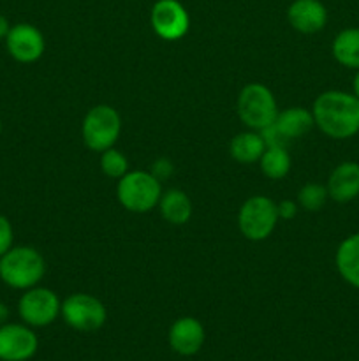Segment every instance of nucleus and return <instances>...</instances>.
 Instances as JSON below:
<instances>
[{
	"instance_id": "nucleus-1",
	"label": "nucleus",
	"mask_w": 359,
	"mask_h": 361,
	"mask_svg": "<svg viewBox=\"0 0 359 361\" xmlns=\"http://www.w3.org/2000/svg\"><path fill=\"white\" fill-rule=\"evenodd\" d=\"M315 126L333 140H348L359 133V99L341 90L322 92L312 108Z\"/></svg>"
},
{
	"instance_id": "nucleus-2",
	"label": "nucleus",
	"mask_w": 359,
	"mask_h": 361,
	"mask_svg": "<svg viewBox=\"0 0 359 361\" xmlns=\"http://www.w3.org/2000/svg\"><path fill=\"white\" fill-rule=\"evenodd\" d=\"M46 274V261L37 249L28 245L11 247L0 257V281L13 289L35 288Z\"/></svg>"
},
{
	"instance_id": "nucleus-3",
	"label": "nucleus",
	"mask_w": 359,
	"mask_h": 361,
	"mask_svg": "<svg viewBox=\"0 0 359 361\" xmlns=\"http://www.w3.org/2000/svg\"><path fill=\"white\" fill-rule=\"evenodd\" d=\"M116 197L125 210L134 214H146L160 201V180L155 178L150 171H127L118 180Z\"/></svg>"
},
{
	"instance_id": "nucleus-4",
	"label": "nucleus",
	"mask_w": 359,
	"mask_h": 361,
	"mask_svg": "<svg viewBox=\"0 0 359 361\" xmlns=\"http://www.w3.org/2000/svg\"><path fill=\"white\" fill-rule=\"evenodd\" d=\"M238 115L252 130H263L275 123L278 106L273 92L260 83H250L238 95Z\"/></svg>"
},
{
	"instance_id": "nucleus-5",
	"label": "nucleus",
	"mask_w": 359,
	"mask_h": 361,
	"mask_svg": "<svg viewBox=\"0 0 359 361\" xmlns=\"http://www.w3.org/2000/svg\"><path fill=\"white\" fill-rule=\"evenodd\" d=\"M83 141L92 152H106L115 147L122 133V118L118 111L108 104H99L87 113L83 120Z\"/></svg>"
},
{
	"instance_id": "nucleus-6",
	"label": "nucleus",
	"mask_w": 359,
	"mask_h": 361,
	"mask_svg": "<svg viewBox=\"0 0 359 361\" xmlns=\"http://www.w3.org/2000/svg\"><path fill=\"white\" fill-rule=\"evenodd\" d=\"M277 222V203L266 196L248 197L239 208L238 226L246 240H252V242L266 240L275 231Z\"/></svg>"
},
{
	"instance_id": "nucleus-7",
	"label": "nucleus",
	"mask_w": 359,
	"mask_h": 361,
	"mask_svg": "<svg viewBox=\"0 0 359 361\" xmlns=\"http://www.w3.org/2000/svg\"><path fill=\"white\" fill-rule=\"evenodd\" d=\"M60 314L70 328L84 331V334L97 331L99 328L104 326L108 319V310L104 303L87 293H74L69 298L63 300Z\"/></svg>"
},
{
	"instance_id": "nucleus-8",
	"label": "nucleus",
	"mask_w": 359,
	"mask_h": 361,
	"mask_svg": "<svg viewBox=\"0 0 359 361\" xmlns=\"http://www.w3.org/2000/svg\"><path fill=\"white\" fill-rule=\"evenodd\" d=\"M58 296L48 288H30L18 302V314L21 321L32 328H42L51 324L60 316Z\"/></svg>"
},
{
	"instance_id": "nucleus-9",
	"label": "nucleus",
	"mask_w": 359,
	"mask_h": 361,
	"mask_svg": "<svg viewBox=\"0 0 359 361\" xmlns=\"http://www.w3.org/2000/svg\"><path fill=\"white\" fill-rule=\"evenodd\" d=\"M151 28L165 41H178L189 32L190 18L178 0H157L151 7Z\"/></svg>"
},
{
	"instance_id": "nucleus-10",
	"label": "nucleus",
	"mask_w": 359,
	"mask_h": 361,
	"mask_svg": "<svg viewBox=\"0 0 359 361\" xmlns=\"http://www.w3.org/2000/svg\"><path fill=\"white\" fill-rule=\"evenodd\" d=\"M39 341L28 324L0 326V361H27L37 353Z\"/></svg>"
},
{
	"instance_id": "nucleus-11",
	"label": "nucleus",
	"mask_w": 359,
	"mask_h": 361,
	"mask_svg": "<svg viewBox=\"0 0 359 361\" xmlns=\"http://www.w3.org/2000/svg\"><path fill=\"white\" fill-rule=\"evenodd\" d=\"M6 46L16 62L32 63L41 59L46 44L44 35L37 27L30 23H18L11 27L6 37Z\"/></svg>"
},
{
	"instance_id": "nucleus-12",
	"label": "nucleus",
	"mask_w": 359,
	"mask_h": 361,
	"mask_svg": "<svg viewBox=\"0 0 359 361\" xmlns=\"http://www.w3.org/2000/svg\"><path fill=\"white\" fill-rule=\"evenodd\" d=\"M287 20L301 34H317L327 23V11L320 0H294L287 9Z\"/></svg>"
},
{
	"instance_id": "nucleus-13",
	"label": "nucleus",
	"mask_w": 359,
	"mask_h": 361,
	"mask_svg": "<svg viewBox=\"0 0 359 361\" xmlns=\"http://www.w3.org/2000/svg\"><path fill=\"white\" fill-rule=\"evenodd\" d=\"M204 334L203 324L194 317H180L169 330V345L172 351L182 356H194L203 348Z\"/></svg>"
},
{
	"instance_id": "nucleus-14",
	"label": "nucleus",
	"mask_w": 359,
	"mask_h": 361,
	"mask_svg": "<svg viewBox=\"0 0 359 361\" xmlns=\"http://www.w3.org/2000/svg\"><path fill=\"white\" fill-rule=\"evenodd\" d=\"M327 194L336 203H348L359 196V164L345 161L331 171L327 180Z\"/></svg>"
},
{
	"instance_id": "nucleus-15",
	"label": "nucleus",
	"mask_w": 359,
	"mask_h": 361,
	"mask_svg": "<svg viewBox=\"0 0 359 361\" xmlns=\"http://www.w3.org/2000/svg\"><path fill=\"white\" fill-rule=\"evenodd\" d=\"M313 126H315V122H313L312 111L301 108V106L278 111L277 120H275V127H277L278 133L282 134L285 141L298 140V137L305 136L306 133L312 130Z\"/></svg>"
},
{
	"instance_id": "nucleus-16",
	"label": "nucleus",
	"mask_w": 359,
	"mask_h": 361,
	"mask_svg": "<svg viewBox=\"0 0 359 361\" xmlns=\"http://www.w3.org/2000/svg\"><path fill=\"white\" fill-rule=\"evenodd\" d=\"M334 263L341 279L352 288L359 289V233L347 236L338 245Z\"/></svg>"
},
{
	"instance_id": "nucleus-17",
	"label": "nucleus",
	"mask_w": 359,
	"mask_h": 361,
	"mask_svg": "<svg viewBox=\"0 0 359 361\" xmlns=\"http://www.w3.org/2000/svg\"><path fill=\"white\" fill-rule=\"evenodd\" d=\"M158 208L162 217L172 226L185 224L192 217V201L180 189H169L168 192H162Z\"/></svg>"
},
{
	"instance_id": "nucleus-18",
	"label": "nucleus",
	"mask_w": 359,
	"mask_h": 361,
	"mask_svg": "<svg viewBox=\"0 0 359 361\" xmlns=\"http://www.w3.org/2000/svg\"><path fill=\"white\" fill-rule=\"evenodd\" d=\"M264 150H266V143H264L259 130H248V133L238 134V136L232 137L231 145H229L231 157L234 161L241 162V164L257 162L263 157Z\"/></svg>"
},
{
	"instance_id": "nucleus-19",
	"label": "nucleus",
	"mask_w": 359,
	"mask_h": 361,
	"mask_svg": "<svg viewBox=\"0 0 359 361\" xmlns=\"http://www.w3.org/2000/svg\"><path fill=\"white\" fill-rule=\"evenodd\" d=\"M333 56L340 66L359 69V28H345L334 37Z\"/></svg>"
},
{
	"instance_id": "nucleus-20",
	"label": "nucleus",
	"mask_w": 359,
	"mask_h": 361,
	"mask_svg": "<svg viewBox=\"0 0 359 361\" xmlns=\"http://www.w3.org/2000/svg\"><path fill=\"white\" fill-rule=\"evenodd\" d=\"M259 162L260 171L271 180H282L291 171V155L285 147H267Z\"/></svg>"
},
{
	"instance_id": "nucleus-21",
	"label": "nucleus",
	"mask_w": 359,
	"mask_h": 361,
	"mask_svg": "<svg viewBox=\"0 0 359 361\" xmlns=\"http://www.w3.org/2000/svg\"><path fill=\"white\" fill-rule=\"evenodd\" d=\"M327 197H329V194H327L326 185H320V183H306V185H303L299 189L298 203L306 212H319L324 208Z\"/></svg>"
},
{
	"instance_id": "nucleus-22",
	"label": "nucleus",
	"mask_w": 359,
	"mask_h": 361,
	"mask_svg": "<svg viewBox=\"0 0 359 361\" xmlns=\"http://www.w3.org/2000/svg\"><path fill=\"white\" fill-rule=\"evenodd\" d=\"M101 168L106 176L120 180L129 171V161H127V157L122 152L115 150V148H108L106 152H102Z\"/></svg>"
},
{
	"instance_id": "nucleus-23",
	"label": "nucleus",
	"mask_w": 359,
	"mask_h": 361,
	"mask_svg": "<svg viewBox=\"0 0 359 361\" xmlns=\"http://www.w3.org/2000/svg\"><path fill=\"white\" fill-rule=\"evenodd\" d=\"M13 240H14L13 224H11V221L6 217V215L0 214V257H2L11 247H13Z\"/></svg>"
},
{
	"instance_id": "nucleus-24",
	"label": "nucleus",
	"mask_w": 359,
	"mask_h": 361,
	"mask_svg": "<svg viewBox=\"0 0 359 361\" xmlns=\"http://www.w3.org/2000/svg\"><path fill=\"white\" fill-rule=\"evenodd\" d=\"M172 169H175V166H172V162L169 159H158V161L153 162L150 173L162 182V180L169 178L172 175Z\"/></svg>"
},
{
	"instance_id": "nucleus-25",
	"label": "nucleus",
	"mask_w": 359,
	"mask_h": 361,
	"mask_svg": "<svg viewBox=\"0 0 359 361\" xmlns=\"http://www.w3.org/2000/svg\"><path fill=\"white\" fill-rule=\"evenodd\" d=\"M278 210V219H284V221H289V219L296 217L298 214V204L292 200H284L277 204Z\"/></svg>"
},
{
	"instance_id": "nucleus-26",
	"label": "nucleus",
	"mask_w": 359,
	"mask_h": 361,
	"mask_svg": "<svg viewBox=\"0 0 359 361\" xmlns=\"http://www.w3.org/2000/svg\"><path fill=\"white\" fill-rule=\"evenodd\" d=\"M9 30H11V25H9V20H7L6 16H4V14H0V41H6V37H7V34H9Z\"/></svg>"
},
{
	"instance_id": "nucleus-27",
	"label": "nucleus",
	"mask_w": 359,
	"mask_h": 361,
	"mask_svg": "<svg viewBox=\"0 0 359 361\" xmlns=\"http://www.w3.org/2000/svg\"><path fill=\"white\" fill-rule=\"evenodd\" d=\"M7 319H9V309H7L6 303L0 302V326H2V324H6Z\"/></svg>"
},
{
	"instance_id": "nucleus-28",
	"label": "nucleus",
	"mask_w": 359,
	"mask_h": 361,
	"mask_svg": "<svg viewBox=\"0 0 359 361\" xmlns=\"http://www.w3.org/2000/svg\"><path fill=\"white\" fill-rule=\"evenodd\" d=\"M352 88H354V92H352V94L359 99V69H355V76H354V83H352Z\"/></svg>"
},
{
	"instance_id": "nucleus-29",
	"label": "nucleus",
	"mask_w": 359,
	"mask_h": 361,
	"mask_svg": "<svg viewBox=\"0 0 359 361\" xmlns=\"http://www.w3.org/2000/svg\"><path fill=\"white\" fill-rule=\"evenodd\" d=\"M0 134H2V120H0Z\"/></svg>"
}]
</instances>
